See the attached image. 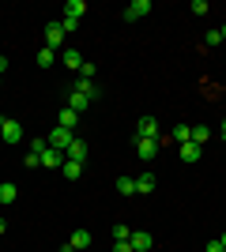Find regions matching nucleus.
<instances>
[{
    "label": "nucleus",
    "instance_id": "f257e3e1",
    "mask_svg": "<svg viewBox=\"0 0 226 252\" xmlns=\"http://www.w3.org/2000/svg\"><path fill=\"white\" fill-rule=\"evenodd\" d=\"M0 139H4V143H11V147H15V143H23V125L15 121V117H0Z\"/></svg>",
    "mask_w": 226,
    "mask_h": 252
},
{
    "label": "nucleus",
    "instance_id": "f03ea898",
    "mask_svg": "<svg viewBox=\"0 0 226 252\" xmlns=\"http://www.w3.org/2000/svg\"><path fill=\"white\" fill-rule=\"evenodd\" d=\"M45 45H49V49H61V45H65V27H61V19H53V23H45Z\"/></svg>",
    "mask_w": 226,
    "mask_h": 252
},
{
    "label": "nucleus",
    "instance_id": "7ed1b4c3",
    "mask_svg": "<svg viewBox=\"0 0 226 252\" xmlns=\"http://www.w3.org/2000/svg\"><path fill=\"white\" fill-rule=\"evenodd\" d=\"M45 139H49V147H57V151H68V143L75 139V132H68V128H61V125H57V128H53V132H49Z\"/></svg>",
    "mask_w": 226,
    "mask_h": 252
},
{
    "label": "nucleus",
    "instance_id": "20e7f679",
    "mask_svg": "<svg viewBox=\"0 0 226 252\" xmlns=\"http://www.w3.org/2000/svg\"><path fill=\"white\" fill-rule=\"evenodd\" d=\"M159 147H162L159 139H143V136H136V155H140L143 162H151V158L159 155Z\"/></svg>",
    "mask_w": 226,
    "mask_h": 252
},
{
    "label": "nucleus",
    "instance_id": "39448f33",
    "mask_svg": "<svg viewBox=\"0 0 226 252\" xmlns=\"http://www.w3.org/2000/svg\"><path fill=\"white\" fill-rule=\"evenodd\" d=\"M136 136H143V139H159V121L155 117H140V125H136Z\"/></svg>",
    "mask_w": 226,
    "mask_h": 252
},
{
    "label": "nucleus",
    "instance_id": "423d86ee",
    "mask_svg": "<svg viewBox=\"0 0 226 252\" xmlns=\"http://www.w3.org/2000/svg\"><path fill=\"white\" fill-rule=\"evenodd\" d=\"M132 252H151L155 249V237H151V233H143V230H132Z\"/></svg>",
    "mask_w": 226,
    "mask_h": 252
},
{
    "label": "nucleus",
    "instance_id": "0eeeda50",
    "mask_svg": "<svg viewBox=\"0 0 226 252\" xmlns=\"http://www.w3.org/2000/svg\"><path fill=\"white\" fill-rule=\"evenodd\" d=\"M147 11H151V0H132L129 8H125V19H129V23H136V19H143Z\"/></svg>",
    "mask_w": 226,
    "mask_h": 252
},
{
    "label": "nucleus",
    "instance_id": "6e6552de",
    "mask_svg": "<svg viewBox=\"0 0 226 252\" xmlns=\"http://www.w3.org/2000/svg\"><path fill=\"white\" fill-rule=\"evenodd\" d=\"M42 166H49V169H61V166H65V151L45 147V151H42Z\"/></svg>",
    "mask_w": 226,
    "mask_h": 252
},
{
    "label": "nucleus",
    "instance_id": "1a4fd4ad",
    "mask_svg": "<svg viewBox=\"0 0 226 252\" xmlns=\"http://www.w3.org/2000/svg\"><path fill=\"white\" fill-rule=\"evenodd\" d=\"M65 158H68V162H87V143H83V139H72L68 151H65Z\"/></svg>",
    "mask_w": 226,
    "mask_h": 252
},
{
    "label": "nucleus",
    "instance_id": "9d476101",
    "mask_svg": "<svg viewBox=\"0 0 226 252\" xmlns=\"http://www.w3.org/2000/svg\"><path fill=\"white\" fill-rule=\"evenodd\" d=\"M68 249H72V252H87V249H91V233H87V230H75L72 237H68Z\"/></svg>",
    "mask_w": 226,
    "mask_h": 252
},
{
    "label": "nucleus",
    "instance_id": "9b49d317",
    "mask_svg": "<svg viewBox=\"0 0 226 252\" xmlns=\"http://www.w3.org/2000/svg\"><path fill=\"white\" fill-rule=\"evenodd\" d=\"M57 125L61 128H68V132H75V125H79V113H75V109H61V113H57Z\"/></svg>",
    "mask_w": 226,
    "mask_h": 252
},
{
    "label": "nucleus",
    "instance_id": "f8f14e48",
    "mask_svg": "<svg viewBox=\"0 0 226 252\" xmlns=\"http://www.w3.org/2000/svg\"><path fill=\"white\" fill-rule=\"evenodd\" d=\"M75 94H83L87 102H95V98H98V87H95V79H75Z\"/></svg>",
    "mask_w": 226,
    "mask_h": 252
},
{
    "label": "nucleus",
    "instance_id": "ddd939ff",
    "mask_svg": "<svg viewBox=\"0 0 226 252\" xmlns=\"http://www.w3.org/2000/svg\"><path fill=\"white\" fill-rule=\"evenodd\" d=\"M83 11H87V0H68V4H65V19L79 23V19H83Z\"/></svg>",
    "mask_w": 226,
    "mask_h": 252
},
{
    "label": "nucleus",
    "instance_id": "4468645a",
    "mask_svg": "<svg viewBox=\"0 0 226 252\" xmlns=\"http://www.w3.org/2000/svg\"><path fill=\"white\" fill-rule=\"evenodd\" d=\"M61 61H65V68H72V72H79V68H83L79 49H61Z\"/></svg>",
    "mask_w": 226,
    "mask_h": 252
},
{
    "label": "nucleus",
    "instance_id": "2eb2a0df",
    "mask_svg": "<svg viewBox=\"0 0 226 252\" xmlns=\"http://www.w3.org/2000/svg\"><path fill=\"white\" fill-rule=\"evenodd\" d=\"M173 143H177V147H181V143H189V139H193V125H173Z\"/></svg>",
    "mask_w": 226,
    "mask_h": 252
},
{
    "label": "nucleus",
    "instance_id": "dca6fc26",
    "mask_svg": "<svg viewBox=\"0 0 226 252\" xmlns=\"http://www.w3.org/2000/svg\"><path fill=\"white\" fill-rule=\"evenodd\" d=\"M61 173H65L68 181H79V177H83V162H68V158H65V166H61Z\"/></svg>",
    "mask_w": 226,
    "mask_h": 252
},
{
    "label": "nucleus",
    "instance_id": "f3484780",
    "mask_svg": "<svg viewBox=\"0 0 226 252\" xmlns=\"http://www.w3.org/2000/svg\"><path fill=\"white\" fill-rule=\"evenodd\" d=\"M207 139H211V128H207V125H196V128H193V139H189V143H196V147H204Z\"/></svg>",
    "mask_w": 226,
    "mask_h": 252
},
{
    "label": "nucleus",
    "instance_id": "a211bd4d",
    "mask_svg": "<svg viewBox=\"0 0 226 252\" xmlns=\"http://www.w3.org/2000/svg\"><path fill=\"white\" fill-rule=\"evenodd\" d=\"M15 196H19V189H15L11 181H4V185H0V203H15Z\"/></svg>",
    "mask_w": 226,
    "mask_h": 252
},
{
    "label": "nucleus",
    "instance_id": "6ab92c4d",
    "mask_svg": "<svg viewBox=\"0 0 226 252\" xmlns=\"http://www.w3.org/2000/svg\"><path fill=\"white\" fill-rule=\"evenodd\" d=\"M117 192L121 196H136V177H117Z\"/></svg>",
    "mask_w": 226,
    "mask_h": 252
},
{
    "label": "nucleus",
    "instance_id": "aec40b11",
    "mask_svg": "<svg viewBox=\"0 0 226 252\" xmlns=\"http://www.w3.org/2000/svg\"><path fill=\"white\" fill-rule=\"evenodd\" d=\"M136 192H155V173H140L136 177Z\"/></svg>",
    "mask_w": 226,
    "mask_h": 252
},
{
    "label": "nucleus",
    "instance_id": "412c9836",
    "mask_svg": "<svg viewBox=\"0 0 226 252\" xmlns=\"http://www.w3.org/2000/svg\"><path fill=\"white\" fill-rule=\"evenodd\" d=\"M200 151H204V147H196V143H181V158H185V162H196Z\"/></svg>",
    "mask_w": 226,
    "mask_h": 252
},
{
    "label": "nucleus",
    "instance_id": "4be33fe9",
    "mask_svg": "<svg viewBox=\"0 0 226 252\" xmlns=\"http://www.w3.org/2000/svg\"><path fill=\"white\" fill-rule=\"evenodd\" d=\"M53 57H57V53L49 49V45H42V49H38V68H49V64H53Z\"/></svg>",
    "mask_w": 226,
    "mask_h": 252
},
{
    "label": "nucleus",
    "instance_id": "5701e85b",
    "mask_svg": "<svg viewBox=\"0 0 226 252\" xmlns=\"http://www.w3.org/2000/svg\"><path fill=\"white\" fill-rule=\"evenodd\" d=\"M87 105H91V102H87L83 94H75V91H72V98H68V109H75V113H83Z\"/></svg>",
    "mask_w": 226,
    "mask_h": 252
},
{
    "label": "nucleus",
    "instance_id": "b1692460",
    "mask_svg": "<svg viewBox=\"0 0 226 252\" xmlns=\"http://www.w3.org/2000/svg\"><path fill=\"white\" fill-rule=\"evenodd\" d=\"M113 237H117V241H129V237H132V230L125 226V222H117V226H113Z\"/></svg>",
    "mask_w": 226,
    "mask_h": 252
},
{
    "label": "nucleus",
    "instance_id": "393cba45",
    "mask_svg": "<svg viewBox=\"0 0 226 252\" xmlns=\"http://www.w3.org/2000/svg\"><path fill=\"white\" fill-rule=\"evenodd\" d=\"M45 147H49V139H45V136L31 139V151H34V155H38V158H42V151H45Z\"/></svg>",
    "mask_w": 226,
    "mask_h": 252
},
{
    "label": "nucleus",
    "instance_id": "a878e982",
    "mask_svg": "<svg viewBox=\"0 0 226 252\" xmlns=\"http://www.w3.org/2000/svg\"><path fill=\"white\" fill-rule=\"evenodd\" d=\"M189 11H193V15H207L211 8H207V0H193V4H189Z\"/></svg>",
    "mask_w": 226,
    "mask_h": 252
},
{
    "label": "nucleus",
    "instance_id": "bb28decb",
    "mask_svg": "<svg viewBox=\"0 0 226 252\" xmlns=\"http://www.w3.org/2000/svg\"><path fill=\"white\" fill-rule=\"evenodd\" d=\"M23 166H27V169H38V166H42V158L34 155V151H27V158H23Z\"/></svg>",
    "mask_w": 226,
    "mask_h": 252
},
{
    "label": "nucleus",
    "instance_id": "cd10ccee",
    "mask_svg": "<svg viewBox=\"0 0 226 252\" xmlns=\"http://www.w3.org/2000/svg\"><path fill=\"white\" fill-rule=\"evenodd\" d=\"M95 72H98L95 64H91V61H83V68H79V79H95Z\"/></svg>",
    "mask_w": 226,
    "mask_h": 252
},
{
    "label": "nucleus",
    "instance_id": "c85d7f7f",
    "mask_svg": "<svg viewBox=\"0 0 226 252\" xmlns=\"http://www.w3.org/2000/svg\"><path fill=\"white\" fill-rule=\"evenodd\" d=\"M204 45H207V49H215V45H223V34H219V31H211V34L204 38Z\"/></svg>",
    "mask_w": 226,
    "mask_h": 252
},
{
    "label": "nucleus",
    "instance_id": "c756f323",
    "mask_svg": "<svg viewBox=\"0 0 226 252\" xmlns=\"http://www.w3.org/2000/svg\"><path fill=\"white\" fill-rule=\"evenodd\" d=\"M61 27H65V34H72L75 27H79V23H75V19H65V15H61Z\"/></svg>",
    "mask_w": 226,
    "mask_h": 252
},
{
    "label": "nucleus",
    "instance_id": "7c9ffc66",
    "mask_svg": "<svg viewBox=\"0 0 226 252\" xmlns=\"http://www.w3.org/2000/svg\"><path fill=\"white\" fill-rule=\"evenodd\" d=\"M113 252H132V241H117V245H113Z\"/></svg>",
    "mask_w": 226,
    "mask_h": 252
},
{
    "label": "nucleus",
    "instance_id": "2f4dec72",
    "mask_svg": "<svg viewBox=\"0 0 226 252\" xmlns=\"http://www.w3.org/2000/svg\"><path fill=\"white\" fill-rule=\"evenodd\" d=\"M0 72H8V57L4 53H0Z\"/></svg>",
    "mask_w": 226,
    "mask_h": 252
},
{
    "label": "nucleus",
    "instance_id": "473e14b6",
    "mask_svg": "<svg viewBox=\"0 0 226 252\" xmlns=\"http://www.w3.org/2000/svg\"><path fill=\"white\" fill-rule=\"evenodd\" d=\"M219 136H223V139H226V121H223V125H219Z\"/></svg>",
    "mask_w": 226,
    "mask_h": 252
},
{
    "label": "nucleus",
    "instance_id": "72a5a7b5",
    "mask_svg": "<svg viewBox=\"0 0 226 252\" xmlns=\"http://www.w3.org/2000/svg\"><path fill=\"white\" fill-rule=\"evenodd\" d=\"M219 34H223V42H226V23H223V27H219Z\"/></svg>",
    "mask_w": 226,
    "mask_h": 252
},
{
    "label": "nucleus",
    "instance_id": "f704fd0d",
    "mask_svg": "<svg viewBox=\"0 0 226 252\" xmlns=\"http://www.w3.org/2000/svg\"><path fill=\"white\" fill-rule=\"evenodd\" d=\"M219 245H223V249H226V230H223V237H219Z\"/></svg>",
    "mask_w": 226,
    "mask_h": 252
},
{
    "label": "nucleus",
    "instance_id": "c9c22d12",
    "mask_svg": "<svg viewBox=\"0 0 226 252\" xmlns=\"http://www.w3.org/2000/svg\"><path fill=\"white\" fill-rule=\"evenodd\" d=\"M4 230H8V222H4V219H0V233H4Z\"/></svg>",
    "mask_w": 226,
    "mask_h": 252
}]
</instances>
